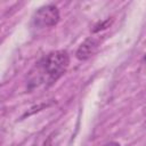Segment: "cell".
I'll use <instances>...</instances> for the list:
<instances>
[{"instance_id": "obj_2", "label": "cell", "mask_w": 146, "mask_h": 146, "mask_svg": "<svg viewBox=\"0 0 146 146\" xmlns=\"http://www.w3.org/2000/svg\"><path fill=\"white\" fill-rule=\"evenodd\" d=\"M33 24L38 29L55 26L59 21V11L56 6L47 5L39 8L33 15Z\"/></svg>"}, {"instance_id": "obj_3", "label": "cell", "mask_w": 146, "mask_h": 146, "mask_svg": "<svg viewBox=\"0 0 146 146\" xmlns=\"http://www.w3.org/2000/svg\"><path fill=\"white\" fill-rule=\"evenodd\" d=\"M99 43H100L99 39H96L94 36L86 39L76 50V58L80 60L88 59L89 57H91L97 51Z\"/></svg>"}, {"instance_id": "obj_6", "label": "cell", "mask_w": 146, "mask_h": 146, "mask_svg": "<svg viewBox=\"0 0 146 146\" xmlns=\"http://www.w3.org/2000/svg\"><path fill=\"white\" fill-rule=\"evenodd\" d=\"M145 60H146V56H145Z\"/></svg>"}, {"instance_id": "obj_5", "label": "cell", "mask_w": 146, "mask_h": 146, "mask_svg": "<svg viewBox=\"0 0 146 146\" xmlns=\"http://www.w3.org/2000/svg\"><path fill=\"white\" fill-rule=\"evenodd\" d=\"M104 146H120L117 143H114V141H111V143H108V144H106V145H104Z\"/></svg>"}, {"instance_id": "obj_1", "label": "cell", "mask_w": 146, "mask_h": 146, "mask_svg": "<svg viewBox=\"0 0 146 146\" xmlns=\"http://www.w3.org/2000/svg\"><path fill=\"white\" fill-rule=\"evenodd\" d=\"M70 56L65 50H57L46 55L33 66L29 73V90L49 88L66 72Z\"/></svg>"}, {"instance_id": "obj_4", "label": "cell", "mask_w": 146, "mask_h": 146, "mask_svg": "<svg viewBox=\"0 0 146 146\" xmlns=\"http://www.w3.org/2000/svg\"><path fill=\"white\" fill-rule=\"evenodd\" d=\"M112 21L113 19H106L105 22H102V23H99L98 25H96L95 26V29L92 30V32H99L100 30H104V29H106V27H110V25H111V23H112Z\"/></svg>"}]
</instances>
